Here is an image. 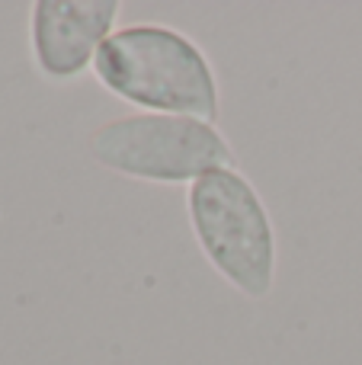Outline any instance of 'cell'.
<instances>
[{
  "instance_id": "cell-2",
  "label": "cell",
  "mask_w": 362,
  "mask_h": 365,
  "mask_svg": "<svg viewBox=\"0 0 362 365\" xmlns=\"http://www.w3.org/2000/svg\"><path fill=\"white\" fill-rule=\"evenodd\" d=\"M186 215L212 269L244 298H269L279 244L269 208L254 182L237 167L205 173L186 189Z\"/></svg>"
},
{
  "instance_id": "cell-3",
  "label": "cell",
  "mask_w": 362,
  "mask_h": 365,
  "mask_svg": "<svg viewBox=\"0 0 362 365\" xmlns=\"http://www.w3.org/2000/svg\"><path fill=\"white\" fill-rule=\"evenodd\" d=\"M87 148L106 170L164 186H192L212 170L237 167L234 151L215 122L190 115H122L93 128Z\"/></svg>"
},
{
  "instance_id": "cell-1",
  "label": "cell",
  "mask_w": 362,
  "mask_h": 365,
  "mask_svg": "<svg viewBox=\"0 0 362 365\" xmlns=\"http://www.w3.org/2000/svg\"><path fill=\"white\" fill-rule=\"evenodd\" d=\"M93 74L115 100L154 115L215 122L222 90L212 58L192 36L164 23L119 26L103 42Z\"/></svg>"
},
{
  "instance_id": "cell-4",
  "label": "cell",
  "mask_w": 362,
  "mask_h": 365,
  "mask_svg": "<svg viewBox=\"0 0 362 365\" xmlns=\"http://www.w3.org/2000/svg\"><path fill=\"white\" fill-rule=\"evenodd\" d=\"M119 0H38L32 4L29 38L38 71L51 81H74L93 71L103 42L119 26Z\"/></svg>"
}]
</instances>
